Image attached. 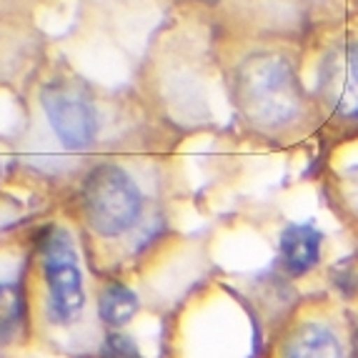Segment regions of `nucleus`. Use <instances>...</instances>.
I'll use <instances>...</instances> for the list:
<instances>
[{"label": "nucleus", "mask_w": 358, "mask_h": 358, "mask_svg": "<svg viewBox=\"0 0 358 358\" xmlns=\"http://www.w3.org/2000/svg\"><path fill=\"white\" fill-rule=\"evenodd\" d=\"M43 318L50 331H76L88 316V286L76 238L68 228L50 223L36 238Z\"/></svg>", "instance_id": "f257e3e1"}, {"label": "nucleus", "mask_w": 358, "mask_h": 358, "mask_svg": "<svg viewBox=\"0 0 358 358\" xmlns=\"http://www.w3.org/2000/svg\"><path fill=\"white\" fill-rule=\"evenodd\" d=\"M85 223L98 238L123 241L141 228L145 198L138 180L118 163H98L80 188Z\"/></svg>", "instance_id": "7ed1b4c3"}, {"label": "nucleus", "mask_w": 358, "mask_h": 358, "mask_svg": "<svg viewBox=\"0 0 358 358\" xmlns=\"http://www.w3.org/2000/svg\"><path fill=\"white\" fill-rule=\"evenodd\" d=\"M96 308H98V318H101L103 326L118 331V329H123L126 323H131L133 316L138 313V296L126 283L108 281L106 286L98 291Z\"/></svg>", "instance_id": "6e6552de"}, {"label": "nucleus", "mask_w": 358, "mask_h": 358, "mask_svg": "<svg viewBox=\"0 0 358 358\" xmlns=\"http://www.w3.org/2000/svg\"><path fill=\"white\" fill-rule=\"evenodd\" d=\"M28 301L20 283L0 281V343H13L25 331Z\"/></svg>", "instance_id": "1a4fd4ad"}, {"label": "nucleus", "mask_w": 358, "mask_h": 358, "mask_svg": "<svg viewBox=\"0 0 358 358\" xmlns=\"http://www.w3.org/2000/svg\"><path fill=\"white\" fill-rule=\"evenodd\" d=\"M201 3H206V6H215L218 0H201Z\"/></svg>", "instance_id": "f8f14e48"}, {"label": "nucleus", "mask_w": 358, "mask_h": 358, "mask_svg": "<svg viewBox=\"0 0 358 358\" xmlns=\"http://www.w3.org/2000/svg\"><path fill=\"white\" fill-rule=\"evenodd\" d=\"M43 110L55 138L66 150H85L98 136V113L85 93L71 85L53 83L43 90Z\"/></svg>", "instance_id": "39448f33"}, {"label": "nucleus", "mask_w": 358, "mask_h": 358, "mask_svg": "<svg viewBox=\"0 0 358 358\" xmlns=\"http://www.w3.org/2000/svg\"><path fill=\"white\" fill-rule=\"evenodd\" d=\"M323 93L338 113L358 118V41L331 53L323 68Z\"/></svg>", "instance_id": "423d86ee"}, {"label": "nucleus", "mask_w": 358, "mask_h": 358, "mask_svg": "<svg viewBox=\"0 0 358 358\" xmlns=\"http://www.w3.org/2000/svg\"><path fill=\"white\" fill-rule=\"evenodd\" d=\"M323 236L310 223H291L278 238V258L288 275H306L321 261Z\"/></svg>", "instance_id": "0eeeda50"}, {"label": "nucleus", "mask_w": 358, "mask_h": 358, "mask_svg": "<svg viewBox=\"0 0 358 358\" xmlns=\"http://www.w3.org/2000/svg\"><path fill=\"white\" fill-rule=\"evenodd\" d=\"M233 93L243 118L266 133L291 126L303 108L296 71L281 53L248 55L236 71Z\"/></svg>", "instance_id": "f03ea898"}, {"label": "nucleus", "mask_w": 358, "mask_h": 358, "mask_svg": "<svg viewBox=\"0 0 358 358\" xmlns=\"http://www.w3.org/2000/svg\"><path fill=\"white\" fill-rule=\"evenodd\" d=\"M356 323V358H358V321H353Z\"/></svg>", "instance_id": "9b49d317"}, {"label": "nucleus", "mask_w": 358, "mask_h": 358, "mask_svg": "<svg viewBox=\"0 0 358 358\" xmlns=\"http://www.w3.org/2000/svg\"><path fill=\"white\" fill-rule=\"evenodd\" d=\"M275 358H356V323L338 306L303 310L281 336Z\"/></svg>", "instance_id": "20e7f679"}, {"label": "nucleus", "mask_w": 358, "mask_h": 358, "mask_svg": "<svg viewBox=\"0 0 358 358\" xmlns=\"http://www.w3.org/2000/svg\"><path fill=\"white\" fill-rule=\"evenodd\" d=\"M103 358H143L138 351V343L123 331H110V334L103 338L101 346Z\"/></svg>", "instance_id": "9d476101"}]
</instances>
